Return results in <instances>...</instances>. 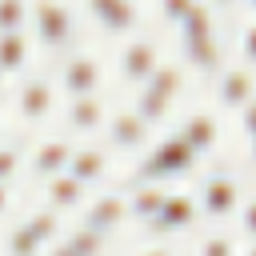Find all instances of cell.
I'll return each instance as SVG.
<instances>
[{
  "label": "cell",
  "mask_w": 256,
  "mask_h": 256,
  "mask_svg": "<svg viewBox=\"0 0 256 256\" xmlns=\"http://www.w3.org/2000/svg\"><path fill=\"white\" fill-rule=\"evenodd\" d=\"M84 4L72 0H32L28 8V36L36 56H64L76 44H84Z\"/></svg>",
  "instance_id": "obj_1"
},
{
  "label": "cell",
  "mask_w": 256,
  "mask_h": 256,
  "mask_svg": "<svg viewBox=\"0 0 256 256\" xmlns=\"http://www.w3.org/2000/svg\"><path fill=\"white\" fill-rule=\"evenodd\" d=\"M164 60H168L164 32H156V28L148 24L144 32H136V36H128V40H120V44L112 48L108 68H112V76H116L120 88H132V92H136V88H140Z\"/></svg>",
  "instance_id": "obj_2"
},
{
  "label": "cell",
  "mask_w": 256,
  "mask_h": 256,
  "mask_svg": "<svg viewBox=\"0 0 256 256\" xmlns=\"http://www.w3.org/2000/svg\"><path fill=\"white\" fill-rule=\"evenodd\" d=\"M56 92L76 100V96H100L104 92V76H108V56L92 44H76L72 52L48 60Z\"/></svg>",
  "instance_id": "obj_3"
},
{
  "label": "cell",
  "mask_w": 256,
  "mask_h": 256,
  "mask_svg": "<svg viewBox=\"0 0 256 256\" xmlns=\"http://www.w3.org/2000/svg\"><path fill=\"white\" fill-rule=\"evenodd\" d=\"M8 104H12V120L24 132L40 128V124H52L56 112H60V92H56L52 68H32L28 76H20L8 88Z\"/></svg>",
  "instance_id": "obj_4"
},
{
  "label": "cell",
  "mask_w": 256,
  "mask_h": 256,
  "mask_svg": "<svg viewBox=\"0 0 256 256\" xmlns=\"http://www.w3.org/2000/svg\"><path fill=\"white\" fill-rule=\"evenodd\" d=\"M184 84H188V72L168 56L136 92H132V112L148 124V128H156V124H164L168 116H172V108L180 104V96H184Z\"/></svg>",
  "instance_id": "obj_5"
},
{
  "label": "cell",
  "mask_w": 256,
  "mask_h": 256,
  "mask_svg": "<svg viewBox=\"0 0 256 256\" xmlns=\"http://www.w3.org/2000/svg\"><path fill=\"white\" fill-rule=\"evenodd\" d=\"M148 24H152V12L140 0H88L84 4V28L100 32V40H108V44L136 36Z\"/></svg>",
  "instance_id": "obj_6"
},
{
  "label": "cell",
  "mask_w": 256,
  "mask_h": 256,
  "mask_svg": "<svg viewBox=\"0 0 256 256\" xmlns=\"http://www.w3.org/2000/svg\"><path fill=\"white\" fill-rule=\"evenodd\" d=\"M200 160L176 140V136H164V140H152L148 144V152L140 156V164H136V184H164L168 188V180H180V176H188L192 168H196Z\"/></svg>",
  "instance_id": "obj_7"
},
{
  "label": "cell",
  "mask_w": 256,
  "mask_h": 256,
  "mask_svg": "<svg viewBox=\"0 0 256 256\" xmlns=\"http://www.w3.org/2000/svg\"><path fill=\"white\" fill-rule=\"evenodd\" d=\"M244 184L232 176V172H224V168H216V172H208L204 180H200V188H196V216H204V220H232L236 216V208L244 204Z\"/></svg>",
  "instance_id": "obj_8"
},
{
  "label": "cell",
  "mask_w": 256,
  "mask_h": 256,
  "mask_svg": "<svg viewBox=\"0 0 256 256\" xmlns=\"http://www.w3.org/2000/svg\"><path fill=\"white\" fill-rule=\"evenodd\" d=\"M100 136H104L100 148H104L108 156H144L148 144H152V128H148L128 104L112 108V116H108V124H104Z\"/></svg>",
  "instance_id": "obj_9"
},
{
  "label": "cell",
  "mask_w": 256,
  "mask_h": 256,
  "mask_svg": "<svg viewBox=\"0 0 256 256\" xmlns=\"http://www.w3.org/2000/svg\"><path fill=\"white\" fill-rule=\"evenodd\" d=\"M188 76H204L212 80L224 64H228V36H196V40H176V56H172Z\"/></svg>",
  "instance_id": "obj_10"
},
{
  "label": "cell",
  "mask_w": 256,
  "mask_h": 256,
  "mask_svg": "<svg viewBox=\"0 0 256 256\" xmlns=\"http://www.w3.org/2000/svg\"><path fill=\"white\" fill-rule=\"evenodd\" d=\"M212 112L220 116V112H240L248 100H256V72L252 68H244V64H236V60H228L212 80Z\"/></svg>",
  "instance_id": "obj_11"
},
{
  "label": "cell",
  "mask_w": 256,
  "mask_h": 256,
  "mask_svg": "<svg viewBox=\"0 0 256 256\" xmlns=\"http://www.w3.org/2000/svg\"><path fill=\"white\" fill-rule=\"evenodd\" d=\"M72 152H76V140H72V136H64V132H60V136H44V140H36V144L24 152V172H28L32 180L48 184L52 176H64Z\"/></svg>",
  "instance_id": "obj_12"
},
{
  "label": "cell",
  "mask_w": 256,
  "mask_h": 256,
  "mask_svg": "<svg viewBox=\"0 0 256 256\" xmlns=\"http://www.w3.org/2000/svg\"><path fill=\"white\" fill-rule=\"evenodd\" d=\"M200 216H196V200H192V192H168L164 196V204H160V212L144 224V236L148 240H172V236H180V232H188L192 224H196Z\"/></svg>",
  "instance_id": "obj_13"
},
{
  "label": "cell",
  "mask_w": 256,
  "mask_h": 256,
  "mask_svg": "<svg viewBox=\"0 0 256 256\" xmlns=\"http://www.w3.org/2000/svg\"><path fill=\"white\" fill-rule=\"evenodd\" d=\"M124 220H128V196H124L120 188H112V192H96V196H88L84 208H80V220H76V224L108 240Z\"/></svg>",
  "instance_id": "obj_14"
},
{
  "label": "cell",
  "mask_w": 256,
  "mask_h": 256,
  "mask_svg": "<svg viewBox=\"0 0 256 256\" xmlns=\"http://www.w3.org/2000/svg\"><path fill=\"white\" fill-rule=\"evenodd\" d=\"M220 116L212 112V108H196V112H188L180 124H176V140L196 156V160H204V156H212L216 148H220Z\"/></svg>",
  "instance_id": "obj_15"
},
{
  "label": "cell",
  "mask_w": 256,
  "mask_h": 256,
  "mask_svg": "<svg viewBox=\"0 0 256 256\" xmlns=\"http://www.w3.org/2000/svg\"><path fill=\"white\" fill-rule=\"evenodd\" d=\"M108 116H112V104H108V96L100 92V96H76V100H64V128H68V136L76 140V136H100L104 132V124H108Z\"/></svg>",
  "instance_id": "obj_16"
},
{
  "label": "cell",
  "mask_w": 256,
  "mask_h": 256,
  "mask_svg": "<svg viewBox=\"0 0 256 256\" xmlns=\"http://www.w3.org/2000/svg\"><path fill=\"white\" fill-rule=\"evenodd\" d=\"M32 60H36V48H32V36L28 32H4L0 36V76L4 80H20L32 72Z\"/></svg>",
  "instance_id": "obj_17"
},
{
  "label": "cell",
  "mask_w": 256,
  "mask_h": 256,
  "mask_svg": "<svg viewBox=\"0 0 256 256\" xmlns=\"http://www.w3.org/2000/svg\"><path fill=\"white\" fill-rule=\"evenodd\" d=\"M108 168H112V156L100 144H76V152H72V160H68L64 172L72 180H80L84 188H92V184H100L108 176Z\"/></svg>",
  "instance_id": "obj_18"
},
{
  "label": "cell",
  "mask_w": 256,
  "mask_h": 256,
  "mask_svg": "<svg viewBox=\"0 0 256 256\" xmlns=\"http://www.w3.org/2000/svg\"><path fill=\"white\" fill-rule=\"evenodd\" d=\"M40 188H44V208L56 212L60 220H64L68 212H80L84 200H88V188H84L80 180H72L68 172H64V176H52V180L40 184Z\"/></svg>",
  "instance_id": "obj_19"
},
{
  "label": "cell",
  "mask_w": 256,
  "mask_h": 256,
  "mask_svg": "<svg viewBox=\"0 0 256 256\" xmlns=\"http://www.w3.org/2000/svg\"><path fill=\"white\" fill-rule=\"evenodd\" d=\"M124 196H128V220L148 224V220L160 212V204H164L168 188H164V184H132Z\"/></svg>",
  "instance_id": "obj_20"
},
{
  "label": "cell",
  "mask_w": 256,
  "mask_h": 256,
  "mask_svg": "<svg viewBox=\"0 0 256 256\" xmlns=\"http://www.w3.org/2000/svg\"><path fill=\"white\" fill-rule=\"evenodd\" d=\"M24 228H28V232L40 240V248H44V252H48V248H52V244L64 236V220H60L56 212H48V208L28 212V216H24Z\"/></svg>",
  "instance_id": "obj_21"
},
{
  "label": "cell",
  "mask_w": 256,
  "mask_h": 256,
  "mask_svg": "<svg viewBox=\"0 0 256 256\" xmlns=\"http://www.w3.org/2000/svg\"><path fill=\"white\" fill-rule=\"evenodd\" d=\"M60 244L72 252V256H104V236H96V232H88V228H80V224H72V228H64V236H60Z\"/></svg>",
  "instance_id": "obj_22"
},
{
  "label": "cell",
  "mask_w": 256,
  "mask_h": 256,
  "mask_svg": "<svg viewBox=\"0 0 256 256\" xmlns=\"http://www.w3.org/2000/svg\"><path fill=\"white\" fill-rule=\"evenodd\" d=\"M240 236L236 232H224V228H216V232H204L200 240H196V256H240Z\"/></svg>",
  "instance_id": "obj_23"
},
{
  "label": "cell",
  "mask_w": 256,
  "mask_h": 256,
  "mask_svg": "<svg viewBox=\"0 0 256 256\" xmlns=\"http://www.w3.org/2000/svg\"><path fill=\"white\" fill-rule=\"evenodd\" d=\"M24 172V140H0V184H16Z\"/></svg>",
  "instance_id": "obj_24"
},
{
  "label": "cell",
  "mask_w": 256,
  "mask_h": 256,
  "mask_svg": "<svg viewBox=\"0 0 256 256\" xmlns=\"http://www.w3.org/2000/svg\"><path fill=\"white\" fill-rule=\"evenodd\" d=\"M4 256H44L40 240L24 228V220H20V224H12V228L4 232Z\"/></svg>",
  "instance_id": "obj_25"
},
{
  "label": "cell",
  "mask_w": 256,
  "mask_h": 256,
  "mask_svg": "<svg viewBox=\"0 0 256 256\" xmlns=\"http://www.w3.org/2000/svg\"><path fill=\"white\" fill-rule=\"evenodd\" d=\"M28 8H32V0H0V36L28 32Z\"/></svg>",
  "instance_id": "obj_26"
},
{
  "label": "cell",
  "mask_w": 256,
  "mask_h": 256,
  "mask_svg": "<svg viewBox=\"0 0 256 256\" xmlns=\"http://www.w3.org/2000/svg\"><path fill=\"white\" fill-rule=\"evenodd\" d=\"M232 116H236V128H240V136L248 140V136L256 132V100H248V104H244L240 112H232Z\"/></svg>",
  "instance_id": "obj_27"
},
{
  "label": "cell",
  "mask_w": 256,
  "mask_h": 256,
  "mask_svg": "<svg viewBox=\"0 0 256 256\" xmlns=\"http://www.w3.org/2000/svg\"><path fill=\"white\" fill-rule=\"evenodd\" d=\"M136 256H176V248H172V244H164V240H148Z\"/></svg>",
  "instance_id": "obj_28"
},
{
  "label": "cell",
  "mask_w": 256,
  "mask_h": 256,
  "mask_svg": "<svg viewBox=\"0 0 256 256\" xmlns=\"http://www.w3.org/2000/svg\"><path fill=\"white\" fill-rule=\"evenodd\" d=\"M8 208H12V188L0 184V216H8Z\"/></svg>",
  "instance_id": "obj_29"
},
{
  "label": "cell",
  "mask_w": 256,
  "mask_h": 256,
  "mask_svg": "<svg viewBox=\"0 0 256 256\" xmlns=\"http://www.w3.org/2000/svg\"><path fill=\"white\" fill-rule=\"evenodd\" d=\"M4 132H8V120H4V108H0V140H4Z\"/></svg>",
  "instance_id": "obj_30"
},
{
  "label": "cell",
  "mask_w": 256,
  "mask_h": 256,
  "mask_svg": "<svg viewBox=\"0 0 256 256\" xmlns=\"http://www.w3.org/2000/svg\"><path fill=\"white\" fill-rule=\"evenodd\" d=\"M4 96H8V80L0 76V100H4Z\"/></svg>",
  "instance_id": "obj_31"
}]
</instances>
